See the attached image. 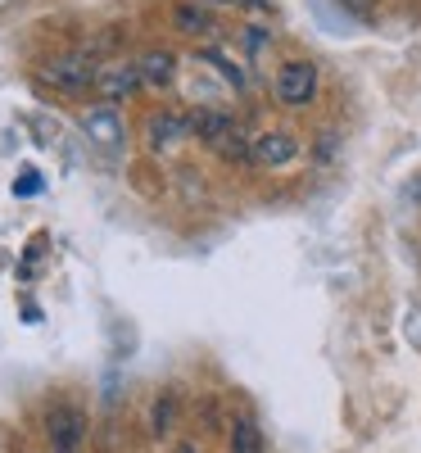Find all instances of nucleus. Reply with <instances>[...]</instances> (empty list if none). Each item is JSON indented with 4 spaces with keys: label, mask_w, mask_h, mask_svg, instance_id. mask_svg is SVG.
Wrapping results in <instances>:
<instances>
[{
    "label": "nucleus",
    "mask_w": 421,
    "mask_h": 453,
    "mask_svg": "<svg viewBox=\"0 0 421 453\" xmlns=\"http://www.w3.org/2000/svg\"><path fill=\"white\" fill-rule=\"evenodd\" d=\"M136 68H141L145 91H168V87L177 82V55H172V50H145V55L136 59Z\"/></svg>",
    "instance_id": "9d476101"
},
{
    "label": "nucleus",
    "mask_w": 421,
    "mask_h": 453,
    "mask_svg": "<svg viewBox=\"0 0 421 453\" xmlns=\"http://www.w3.org/2000/svg\"><path fill=\"white\" fill-rule=\"evenodd\" d=\"M172 453H204V449H200V444H195V440H181V444H177V449H172Z\"/></svg>",
    "instance_id": "dca6fc26"
},
{
    "label": "nucleus",
    "mask_w": 421,
    "mask_h": 453,
    "mask_svg": "<svg viewBox=\"0 0 421 453\" xmlns=\"http://www.w3.org/2000/svg\"><path fill=\"white\" fill-rule=\"evenodd\" d=\"M91 91H96L104 104H113V109H119V100H132L136 91H145L136 59H109V64H100L96 87H91Z\"/></svg>",
    "instance_id": "423d86ee"
},
{
    "label": "nucleus",
    "mask_w": 421,
    "mask_h": 453,
    "mask_svg": "<svg viewBox=\"0 0 421 453\" xmlns=\"http://www.w3.org/2000/svg\"><path fill=\"white\" fill-rule=\"evenodd\" d=\"M232 453H267V440H263L254 418H236L232 422Z\"/></svg>",
    "instance_id": "ddd939ff"
},
{
    "label": "nucleus",
    "mask_w": 421,
    "mask_h": 453,
    "mask_svg": "<svg viewBox=\"0 0 421 453\" xmlns=\"http://www.w3.org/2000/svg\"><path fill=\"white\" fill-rule=\"evenodd\" d=\"M36 191H42V181H36V177H19L14 181V196H36Z\"/></svg>",
    "instance_id": "2eb2a0df"
},
{
    "label": "nucleus",
    "mask_w": 421,
    "mask_h": 453,
    "mask_svg": "<svg viewBox=\"0 0 421 453\" xmlns=\"http://www.w3.org/2000/svg\"><path fill=\"white\" fill-rule=\"evenodd\" d=\"M46 435H50V453H78V444L87 440V412L78 403H50L46 412Z\"/></svg>",
    "instance_id": "39448f33"
},
{
    "label": "nucleus",
    "mask_w": 421,
    "mask_h": 453,
    "mask_svg": "<svg viewBox=\"0 0 421 453\" xmlns=\"http://www.w3.org/2000/svg\"><path fill=\"white\" fill-rule=\"evenodd\" d=\"M96 73H100V59L87 55V50H68V55H55L36 68V82L59 91V96H87L96 87Z\"/></svg>",
    "instance_id": "f03ea898"
},
{
    "label": "nucleus",
    "mask_w": 421,
    "mask_h": 453,
    "mask_svg": "<svg viewBox=\"0 0 421 453\" xmlns=\"http://www.w3.org/2000/svg\"><path fill=\"white\" fill-rule=\"evenodd\" d=\"M172 23H177V32H186V36H213V10L209 5H200V0H181V5H172Z\"/></svg>",
    "instance_id": "9b49d317"
},
{
    "label": "nucleus",
    "mask_w": 421,
    "mask_h": 453,
    "mask_svg": "<svg viewBox=\"0 0 421 453\" xmlns=\"http://www.w3.org/2000/svg\"><path fill=\"white\" fill-rule=\"evenodd\" d=\"M318 82H322V73L313 59H286L277 68V100L299 109V104H313L318 100Z\"/></svg>",
    "instance_id": "20e7f679"
},
{
    "label": "nucleus",
    "mask_w": 421,
    "mask_h": 453,
    "mask_svg": "<svg viewBox=\"0 0 421 453\" xmlns=\"http://www.w3.org/2000/svg\"><path fill=\"white\" fill-rule=\"evenodd\" d=\"M78 127L82 136L100 150V155H123V145H127V123H123V113L113 109V104H91L78 113Z\"/></svg>",
    "instance_id": "7ed1b4c3"
},
{
    "label": "nucleus",
    "mask_w": 421,
    "mask_h": 453,
    "mask_svg": "<svg viewBox=\"0 0 421 453\" xmlns=\"http://www.w3.org/2000/svg\"><path fill=\"white\" fill-rule=\"evenodd\" d=\"M186 136H190V113H181V109H155L145 119V145L155 150V155H168V150H177Z\"/></svg>",
    "instance_id": "6e6552de"
},
{
    "label": "nucleus",
    "mask_w": 421,
    "mask_h": 453,
    "mask_svg": "<svg viewBox=\"0 0 421 453\" xmlns=\"http://www.w3.org/2000/svg\"><path fill=\"white\" fill-rule=\"evenodd\" d=\"M299 159V136L286 127H267L249 136V168H286Z\"/></svg>",
    "instance_id": "0eeeda50"
},
{
    "label": "nucleus",
    "mask_w": 421,
    "mask_h": 453,
    "mask_svg": "<svg viewBox=\"0 0 421 453\" xmlns=\"http://www.w3.org/2000/svg\"><path fill=\"white\" fill-rule=\"evenodd\" d=\"M209 10H249V14H272V0H200Z\"/></svg>",
    "instance_id": "4468645a"
},
{
    "label": "nucleus",
    "mask_w": 421,
    "mask_h": 453,
    "mask_svg": "<svg viewBox=\"0 0 421 453\" xmlns=\"http://www.w3.org/2000/svg\"><path fill=\"white\" fill-rule=\"evenodd\" d=\"M209 73H218L222 78V87H232V91H249V73L241 68V59L226 50V46H218V42H209V46H200V55H195Z\"/></svg>",
    "instance_id": "1a4fd4ad"
},
{
    "label": "nucleus",
    "mask_w": 421,
    "mask_h": 453,
    "mask_svg": "<svg viewBox=\"0 0 421 453\" xmlns=\"http://www.w3.org/2000/svg\"><path fill=\"white\" fill-rule=\"evenodd\" d=\"M172 422H177V395L172 390H159L155 403H149V435L164 440L172 431Z\"/></svg>",
    "instance_id": "f8f14e48"
},
{
    "label": "nucleus",
    "mask_w": 421,
    "mask_h": 453,
    "mask_svg": "<svg viewBox=\"0 0 421 453\" xmlns=\"http://www.w3.org/2000/svg\"><path fill=\"white\" fill-rule=\"evenodd\" d=\"M190 136L204 141L226 164H249V132L226 109H200L195 104V113H190Z\"/></svg>",
    "instance_id": "f257e3e1"
}]
</instances>
